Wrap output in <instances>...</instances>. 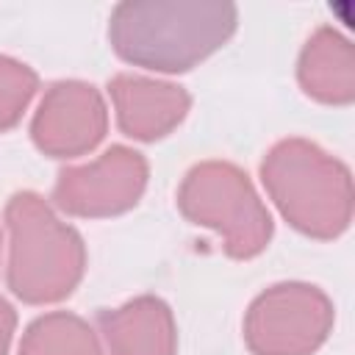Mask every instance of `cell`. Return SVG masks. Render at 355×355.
<instances>
[{"label":"cell","mask_w":355,"mask_h":355,"mask_svg":"<svg viewBox=\"0 0 355 355\" xmlns=\"http://www.w3.org/2000/svg\"><path fill=\"white\" fill-rule=\"evenodd\" d=\"M239 28L227 0H125L108 17L111 50L150 72H189Z\"/></svg>","instance_id":"obj_1"},{"label":"cell","mask_w":355,"mask_h":355,"mask_svg":"<svg viewBox=\"0 0 355 355\" xmlns=\"http://www.w3.org/2000/svg\"><path fill=\"white\" fill-rule=\"evenodd\" d=\"M261 180L283 219L311 239H336L352 222L349 166L308 139H283L261 161Z\"/></svg>","instance_id":"obj_2"},{"label":"cell","mask_w":355,"mask_h":355,"mask_svg":"<svg viewBox=\"0 0 355 355\" xmlns=\"http://www.w3.org/2000/svg\"><path fill=\"white\" fill-rule=\"evenodd\" d=\"M8 288L31 305L58 302L75 291L86 269L80 233L61 222L36 191H17L6 205Z\"/></svg>","instance_id":"obj_3"},{"label":"cell","mask_w":355,"mask_h":355,"mask_svg":"<svg viewBox=\"0 0 355 355\" xmlns=\"http://www.w3.org/2000/svg\"><path fill=\"white\" fill-rule=\"evenodd\" d=\"M178 208L189 222L216 230L225 252L239 261L263 252L275 230L247 172L227 161L191 166L178 189Z\"/></svg>","instance_id":"obj_4"},{"label":"cell","mask_w":355,"mask_h":355,"mask_svg":"<svg viewBox=\"0 0 355 355\" xmlns=\"http://www.w3.org/2000/svg\"><path fill=\"white\" fill-rule=\"evenodd\" d=\"M333 302L311 283H277L261 291L244 316L252 355H313L333 330Z\"/></svg>","instance_id":"obj_5"},{"label":"cell","mask_w":355,"mask_h":355,"mask_svg":"<svg viewBox=\"0 0 355 355\" xmlns=\"http://www.w3.org/2000/svg\"><path fill=\"white\" fill-rule=\"evenodd\" d=\"M144 186V155L125 144H114L92 164L61 169L53 200L72 216H116L139 202Z\"/></svg>","instance_id":"obj_6"},{"label":"cell","mask_w":355,"mask_h":355,"mask_svg":"<svg viewBox=\"0 0 355 355\" xmlns=\"http://www.w3.org/2000/svg\"><path fill=\"white\" fill-rule=\"evenodd\" d=\"M108 130L103 94L83 80H58L47 89L31 122L33 144L50 158L92 153Z\"/></svg>","instance_id":"obj_7"},{"label":"cell","mask_w":355,"mask_h":355,"mask_svg":"<svg viewBox=\"0 0 355 355\" xmlns=\"http://www.w3.org/2000/svg\"><path fill=\"white\" fill-rule=\"evenodd\" d=\"M108 94L116 108L119 130L139 141L164 139L186 119L191 105V97L183 86L128 72L108 80Z\"/></svg>","instance_id":"obj_8"},{"label":"cell","mask_w":355,"mask_h":355,"mask_svg":"<svg viewBox=\"0 0 355 355\" xmlns=\"http://www.w3.org/2000/svg\"><path fill=\"white\" fill-rule=\"evenodd\" d=\"M97 324L111 355H175L178 349L172 308L153 294H141L114 311H100Z\"/></svg>","instance_id":"obj_9"},{"label":"cell","mask_w":355,"mask_h":355,"mask_svg":"<svg viewBox=\"0 0 355 355\" xmlns=\"http://www.w3.org/2000/svg\"><path fill=\"white\" fill-rule=\"evenodd\" d=\"M297 78L308 97L327 105H349L355 97V53L349 39L322 25L300 53Z\"/></svg>","instance_id":"obj_10"},{"label":"cell","mask_w":355,"mask_h":355,"mask_svg":"<svg viewBox=\"0 0 355 355\" xmlns=\"http://www.w3.org/2000/svg\"><path fill=\"white\" fill-rule=\"evenodd\" d=\"M19 355H103L94 330L69 311L36 316L19 344Z\"/></svg>","instance_id":"obj_11"},{"label":"cell","mask_w":355,"mask_h":355,"mask_svg":"<svg viewBox=\"0 0 355 355\" xmlns=\"http://www.w3.org/2000/svg\"><path fill=\"white\" fill-rule=\"evenodd\" d=\"M36 86L39 75L28 64L0 55V133L19 122L22 111L36 94Z\"/></svg>","instance_id":"obj_12"},{"label":"cell","mask_w":355,"mask_h":355,"mask_svg":"<svg viewBox=\"0 0 355 355\" xmlns=\"http://www.w3.org/2000/svg\"><path fill=\"white\" fill-rule=\"evenodd\" d=\"M14 327H17V313H14V308L0 297V355H8Z\"/></svg>","instance_id":"obj_13"},{"label":"cell","mask_w":355,"mask_h":355,"mask_svg":"<svg viewBox=\"0 0 355 355\" xmlns=\"http://www.w3.org/2000/svg\"><path fill=\"white\" fill-rule=\"evenodd\" d=\"M0 244H3V233H0Z\"/></svg>","instance_id":"obj_14"}]
</instances>
